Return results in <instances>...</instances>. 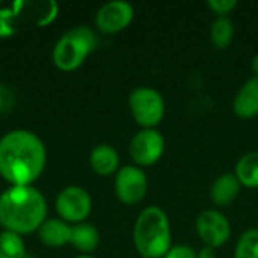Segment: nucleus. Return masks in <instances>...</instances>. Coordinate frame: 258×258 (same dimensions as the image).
<instances>
[{"label": "nucleus", "mask_w": 258, "mask_h": 258, "mask_svg": "<svg viewBox=\"0 0 258 258\" xmlns=\"http://www.w3.org/2000/svg\"><path fill=\"white\" fill-rule=\"evenodd\" d=\"M165 136L157 128H141L130 141L128 153L136 166L156 165L165 153Z\"/></svg>", "instance_id": "6"}, {"label": "nucleus", "mask_w": 258, "mask_h": 258, "mask_svg": "<svg viewBox=\"0 0 258 258\" xmlns=\"http://www.w3.org/2000/svg\"><path fill=\"white\" fill-rule=\"evenodd\" d=\"M47 218V203L33 186H11L0 195V225L20 236L30 234Z\"/></svg>", "instance_id": "2"}, {"label": "nucleus", "mask_w": 258, "mask_h": 258, "mask_svg": "<svg viewBox=\"0 0 258 258\" xmlns=\"http://www.w3.org/2000/svg\"><path fill=\"white\" fill-rule=\"evenodd\" d=\"M12 106H14V95H12V92L6 86L0 85V113L8 112Z\"/></svg>", "instance_id": "24"}, {"label": "nucleus", "mask_w": 258, "mask_h": 258, "mask_svg": "<svg viewBox=\"0 0 258 258\" xmlns=\"http://www.w3.org/2000/svg\"><path fill=\"white\" fill-rule=\"evenodd\" d=\"M163 258H198V252L187 245H172Z\"/></svg>", "instance_id": "23"}, {"label": "nucleus", "mask_w": 258, "mask_h": 258, "mask_svg": "<svg viewBox=\"0 0 258 258\" xmlns=\"http://www.w3.org/2000/svg\"><path fill=\"white\" fill-rule=\"evenodd\" d=\"M251 68H252V71H254V76H258V54H255V56L252 57Z\"/></svg>", "instance_id": "26"}, {"label": "nucleus", "mask_w": 258, "mask_h": 258, "mask_svg": "<svg viewBox=\"0 0 258 258\" xmlns=\"http://www.w3.org/2000/svg\"><path fill=\"white\" fill-rule=\"evenodd\" d=\"M195 230L204 246L218 249L231 237V224L228 218L218 209H209L198 215Z\"/></svg>", "instance_id": "8"}, {"label": "nucleus", "mask_w": 258, "mask_h": 258, "mask_svg": "<svg viewBox=\"0 0 258 258\" xmlns=\"http://www.w3.org/2000/svg\"><path fill=\"white\" fill-rule=\"evenodd\" d=\"M234 39V23L230 17H216V20L210 26V41L212 44L224 50Z\"/></svg>", "instance_id": "18"}, {"label": "nucleus", "mask_w": 258, "mask_h": 258, "mask_svg": "<svg viewBox=\"0 0 258 258\" xmlns=\"http://www.w3.org/2000/svg\"><path fill=\"white\" fill-rule=\"evenodd\" d=\"M70 245H73L77 251L83 252L85 255L94 252L100 245L98 230L92 224H86V222L71 227Z\"/></svg>", "instance_id": "16"}, {"label": "nucleus", "mask_w": 258, "mask_h": 258, "mask_svg": "<svg viewBox=\"0 0 258 258\" xmlns=\"http://www.w3.org/2000/svg\"><path fill=\"white\" fill-rule=\"evenodd\" d=\"M89 165L92 171L98 175H112L119 169L118 151L109 144H100L92 148L89 154Z\"/></svg>", "instance_id": "14"}, {"label": "nucleus", "mask_w": 258, "mask_h": 258, "mask_svg": "<svg viewBox=\"0 0 258 258\" xmlns=\"http://www.w3.org/2000/svg\"><path fill=\"white\" fill-rule=\"evenodd\" d=\"M234 258H258V228H249L239 237Z\"/></svg>", "instance_id": "20"}, {"label": "nucleus", "mask_w": 258, "mask_h": 258, "mask_svg": "<svg viewBox=\"0 0 258 258\" xmlns=\"http://www.w3.org/2000/svg\"><path fill=\"white\" fill-rule=\"evenodd\" d=\"M92 210L91 195L79 186L65 187L56 198V212L65 222L82 224Z\"/></svg>", "instance_id": "9"}, {"label": "nucleus", "mask_w": 258, "mask_h": 258, "mask_svg": "<svg viewBox=\"0 0 258 258\" xmlns=\"http://www.w3.org/2000/svg\"><path fill=\"white\" fill-rule=\"evenodd\" d=\"M18 17V20L26 21L33 26H48L57 17L59 6L54 0H39V2H15L11 6Z\"/></svg>", "instance_id": "11"}, {"label": "nucleus", "mask_w": 258, "mask_h": 258, "mask_svg": "<svg viewBox=\"0 0 258 258\" xmlns=\"http://www.w3.org/2000/svg\"><path fill=\"white\" fill-rule=\"evenodd\" d=\"M128 107L132 116L142 128H156L166 112L163 95L150 86L135 88L128 95Z\"/></svg>", "instance_id": "5"}, {"label": "nucleus", "mask_w": 258, "mask_h": 258, "mask_svg": "<svg viewBox=\"0 0 258 258\" xmlns=\"http://www.w3.org/2000/svg\"><path fill=\"white\" fill-rule=\"evenodd\" d=\"M206 3L218 17H228L237 8V0H207Z\"/></svg>", "instance_id": "22"}, {"label": "nucleus", "mask_w": 258, "mask_h": 258, "mask_svg": "<svg viewBox=\"0 0 258 258\" xmlns=\"http://www.w3.org/2000/svg\"><path fill=\"white\" fill-rule=\"evenodd\" d=\"M198 258H216V249H213L210 246H204L200 249Z\"/></svg>", "instance_id": "25"}, {"label": "nucleus", "mask_w": 258, "mask_h": 258, "mask_svg": "<svg viewBox=\"0 0 258 258\" xmlns=\"http://www.w3.org/2000/svg\"><path fill=\"white\" fill-rule=\"evenodd\" d=\"M18 17L15 15L12 8L0 9V38H11L17 33Z\"/></svg>", "instance_id": "21"}, {"label": "nucleus", "mask_w": 258, "mask_h": 258, "mask_svg": "<svg viewBox=\"0 0 258 258\" xmlns=\"http://www.w3.org/2000/svg\"><path fill=\"white\" fill-rule=\"evenodd\" d=\"M234 175L242 187L258 189V151H249L237 160Z\"/></svg>", "instance_id": "17"}, {"label": "nucleus", "mask_w": 258, "mask_h": 258, "mask_svg": "<svg viewBox=\"0 0 258 258\" xmlns=\"http://www.w3.org/2000/svg\"><path fill=\"white\" fill-rule=\"evenodd\" d=\"M45 163V147L35 133L18 128L0 139V175L11 186H30Z\"/></svg>", "instance_id": "1"}, {"label": "nucleus", "mask_w": 258, "mask_h": 258, "mask_svg": "<svg viewBox=\"0 0 258 258\" xmlns=\"http://www.w3.org/2000/svg\"><path fill=\"white\" fill-rule=\"evenodd\" d=\"M133 243L142 258H163L172 246L171 222L159 206L145 207L133 228Z\"/></svg>", "instance_id": "3"}, {"label": "nucleus", "mask_w": 258, "mask_h": 258, "mask_svg": "<svg viewBox=\"0 0 258 258\" xmlns=\"http://www.w3.org/2000/svg\"><path fill=\"white\" fill-rule=\"evenodd\" d=\"M26 246L20 234L12 231L0 233V258H24Z\"/></svg>", "instance_id": "19"}, {"label": "nucleus", "mask_w": 258, "mask_h": 258, "mask_svg": "<svg viewBox=\"0 0 258 258\" xmlns=\"http://www.w3.org/2000/svg\"><path fill=\"white\" fill-rule=\"evenodd\" d=\"M0 5H2V0H0Z\"/></svg>", "instance_id": "28"}, {"label": "nucleus", "mask_w": 258, "mask_h": 258, "mask_svg": "<svg viewBox=\"0 0 258 258\" xmlns=\"http://www.w3.org/2000/svg\"><path fill=\"white\" fill-rule=\"evenodd\" d=\"M115 194L125 206L139 204L148 192V177L136 165H125L115 174Z\"/></svg>", "instance_id": "7"}, {"label": "nucleus", "mask_w": 258, "mask_h": 258, "mask_svg": "<svg viewBox=\"0 0 258 258\" xmlns=\"http://www.w3.org/2000/svg\"><path fill=\"white\" fill-rule=\"evenodd\" d=\"M242 190V184L234 172H225L215 178L210 186V200L218 207H228L233 204Z\"/></svg>", "instance_id": "13"}, {"label": "nucleus", "mask_w": 258, "mask_h": 258, "mask_svg": "<svg viewBox=\"0 0 258 258\" xmlns=\"http://www.w3.org/2000/svg\"><path fill=\"white\" fill-rule=\"evenodd\" d=\"M95 32L88 26H77L65 32L53 48V63L60 71L77 70L86 57L97 48Z\"/></svg>", "instance_id": "4"}, {"label": "nucleus", "mask_w": 258, "mask_h": 258, "mask_svg": "<svg viewBox=\"0 0 258 258\" xmlns=\"http://www.w3.org/2000/svg\"><path fill=\"white\" fill-rule=\"evenodd\" d=\"M38 237L45 246L60 248L70 243L71 227L60 219H45L38 228Z\"/></svg>", "instance_id": "15"}, {"label": "nucleus", "mask_w": 258, "mask_h": 258, "mask_svg": "<svg viewBox=\"0 0 258 258\" xmlns=\"http://www.w3.org/2000/svg\"><path fill=\"white\" fill-rule=\"evenodd\" d=\"M233 112L242 119L258 116V76L249 77L233 100Z\"/></svg>", "instance_id": "12"}, {"label": "nucleus", "mask_w": 258, "mask_h": 258, "mask_svg": "<svg viewBox=\"0 0 258 258\" xmlns=\"http://www.w3.org/2000/svg\"><path fill=\"white\" fill-rule=\"evenodd\" d=\"M135 18V8L125 0H112L104 3L95 15V26L100 32L112 35L124 30Z\"/></svg>", "instance_id": "10"}, {"label": "nucleus", "mask_w": 258, "mask_h": 258, "mask_svg": "<svg viewBox=\"0 0 258 258\" xmlns=\"http://www.w3.org/2000/svg\"><path fill=\"white\" fill-rule=\"evenodd\" d=\"M77 258H94V257H91V255H80V257H77Z\"/></svg>", "instance_id": "27"}]
</instances>
